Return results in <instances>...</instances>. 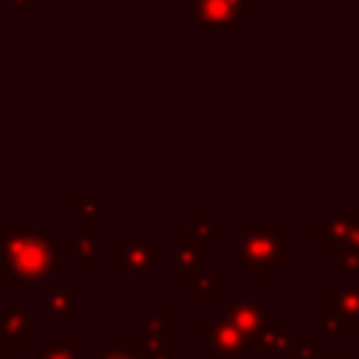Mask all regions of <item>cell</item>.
I'll return each instance as SVG.
<instances>
[{
    "label": "cell",
    "instance_id": "6da1fadb",
    "mask_svg": "<svg viewBox=\"0 0 359 359\" xmlns=\"http://www.w3.org/2000/svg\"><path fill=\"white\" fill-rule=\"evenodd\" d=\"M238 261L247 264L252 275H275L286 261V241L266 227H238Z\"/></svg>",
    "mask_w": 359,
    "mask_h": 359
},
{
    "label": "cell",
    "instance_id": "7a4b0ae2",
    "mask_svg": "<svg viewBox=\"0 0 359 359\" xmlns=\"http://www.w3.org/2000/svg\"><path fill=\"white\" fill-rule=\"evenodd\" d=\"M14 247V272L22 275V280H39L53 272L56 247L45 233H17L11 238Z\"/></svg>",
    "mask_w": 359,
    "mask_h": 359
},
{
    "label": "cell",
    "instance_id": "3957f363",
    "mask_svg": "<svg viewBox=\"0 0 359 359\" xmlns=\"http://www.w3.org/2000/svg\"><path fill=\"white\" fill-rule=\"evenodd\" d=\"M244 14L241 0H194V20L208 31L236 28Z\"/></svg>",
    "mask_w": 359,
    "mask_h": 359
},
{
    "label": "cell",
    "instance_id": "277c9868",
    "mask_svg": "<svg viewBox=\"0 0 359 359\" xmlns=\"http://www.w3.org/2000/svg\"><path fill=\"white\" fill-rule=\"evenodd\" d=\"M244 348H247V337L227 317H219L213 323V337H210V353H213V359H236Z\"/></svg>",
    "mask_w": 359,
    "mask_h": 359
},
{
    "label": "cell",
    "instance_id": "5b68a950",
    "mask_svg": "<svg viewBox=\"0 0 359 359\" xmlns=\"http://www.w3.org/2000/svg\"><path fill=\"white\" fill-rule=\"evenodd\" d=\"M227 320L250 339L258 328H261V323H264V309L258 306V303H252V300H233V303H227Z\"/></svg>",
    "mask_w": 359,
    "mask_h": 359
},
{
    "label": "cell",
    "instance_id": "8992f818",
    "mask_svg": "<svg viewBox=\"0 0 359 359\" xmlns=\"http://www.w3.org/2000/svg\"><path fill=\"white\" fill-rule=\"evenodd\" d=\"M289 331L283 328V325H278L275 323V317H264V323H261V328L247 339V348L250 351H286V345H289Z\"/></svg>",
    "mask_w": 359,
    "mask_h": 359
},
{
    "label": "cell",
    "instance_id": "52a82bcc",
    "mask_svg": "<svg viewBox=\"0 0 359 359\" xmlns=\"http://www.w3.org/2000/svg\"><path fill=\"white\" fill-rule=\"evenodd\" d=\"M356 230H359V213H339V216H331L328 224H323L317 230V236L325 238V244L331 250H337V247H348V241Z\"/></svg>",
    "mask_w": 359,
    "mask_h": 359
},
{
    "label": "cell",
    "instance_id": "ba28073f",
    "mask_svg": "<svg viewBox=\"0 0 359 359\" xmlns=\"http://www.w3.org/2000/svg\"><path fill=\"white\" fill-rule=\"evenodd\" d=\"M328 314L337 317L339 325H359V289H331Z\"/></svg>",
    "mask_w": 359,
    "mask_h": 359
},
{
    "label": "cell",
    "instance_id": "9c48e42d",
    "mask_svg": "<svg viewBox=\"0 0 359 359\" xmlns=\"http://www.w3.org/2000/svg\"><path fill=\"white\" fill-rule=\"evenodd\" d=\"M157 261H160V252L154 247H149L146 241H135V238H126L123 241V264H126V272L146 275Z\"/></svg>",
    "mask_w": 359,
    "mask_h": 359
},
{
    "label": "cell",
    "instance_id": "30bf717a",
    "mask_svg": "<svg viewBox=\"0 0 359 359\" xmlns=\"http://www.w3.org/2000/svg\"><path fill=\"white\" fill-rule=\"evenodd\" d=\"M199 247L191 238H177L174 241V272L177 275H194L199 272Z\"/></svg>",
    "mask_w": 359,
    "mask_h": 359
},
{
    "label": "cell",
    "instance_id": "8fae6325",
    "mask_svg": "<svg viewBox=\"0 0 359 359\" xmlns=\"http://www.w3.org/2000/svg\"><path fill=\"white\" fill-rule=\"evenodd\" d=\"M137 351H140V359H174V345L160 337L137 342Z\"/></svg>",
    "mask_w": 359,
    "mask_h": 359
},
{
    "label": "cell",
    "instance_id": "7c38bea8",
    "mask_svg": "<svg viewBox=\"0 0 359 359\" xmlns=\"http://www.w3.org/2000/svg\"><path fill=\"white\" fill-rule=\"evenodd\" d=\"M213 216L205 210V213H199V219H196V224H194V230H191V241L199 247V250H210L213 247V238H210V230H213Z\"/></svg>",
    "mask_w": 359,
    "mask_h": 359
},
{
    "label": "cell",
    "instance_id": "4fadbf2b",
    "mask_svg": "<svg viewBox=\"0 0 359 359\" xmlns=\"http://www.w3.org/2000/svg\"><path fill=\"white\" fill-rule=\"evenodd\" d=\"M185 283H188V286H191L202 300H210V297H213V278H210V275H205L202 269H199V272H194V275H188V278H185Z\"/></svg>",
    "mask_w": 359,
    "mask_h": 359
},
{
    "label": "cell",
    "instance_id": "5bb4252c",
    "mask_svg": "<svg viewBox=\"0 0 359 359\" xmlns=\"http://www.w3.org/2000/svg\"><path fill=\"white\" fill-rule=\"evenodd\" d=\"M286 356L289 359H314V345L306 342V339H289Z\"/></svg>",
    "mask_w": 359,
    "mask_h": 359
},
{
    "label": "cell",
    "instance_id": "9a60e30c",
    "mask_svg": "<svg viewBox=\"0 0 359 359\" xmlns=\"http://www.w3.org/2000/svg\"><path fill=\"white\" fill-rule=\"evenodd\" d=\"M101 359H140V351H137V342H126V345L109 348Z\"/></svg>",
    "mask_w": 359,
    "mask_h": 359
},
{
    "label": "cell",
    "instance_id": "2e32d148",
    "mask_svg": "<svg viewBox=\"0 0 359 359\" xmlns=\"http://www.w3.org/2000/svg\"><path fill=\"white\" fill-rule=\"evenodd\" d=\"M339 266H342L345 275H356V272H359V250L348 247V250L339 255Z\"/></svg>",
    "mask_w": 359,
    "mask_h": 359
},
{
    "label": "cell",
    "instance_id": "e0dca14e",
    "mask_svg": "<svg viewBox=\"0 0 359 359\" xmlns=\"http://www.w3.org/2000/svg\"><path fill=\"white\" fill-rule=\"evenodd\" d=\"M42 359H79V356H76V351H73L67 342H62V345H50V348L42 353Z\"/></svg>",
    "mask_w": 359,
    "mask_h": 359
},
{
    "label": "cell",
    "instance_id": "ac0fdd59",
    "mask_svg": "<svg viewBox=\"0 0 359 359\" xmlns=\"http://www.w3.org/2000/svg\"><path fill=\"white\" fill-rule=\"evenodd\" d=\"M76 258L79 261H93L95 258V238H84L76 244Z\"/></svg>",
    "mask_w": 359,
    "mask_h": 359
},
{
    "label": "cell",
    "instance_id": "d6986e66",
    "mask_svg": "<svg viewBox=\"0 0 359 359\" xmlns=\"http://www.w3.org/2000/svg\"><path fill=\"white\" fill-rule=\"evenodd\" d=\"M317 328H323V331H328V334H339V320L337 317H331V314H320L317 317Z\"/></svg>",
    "mask_w": 359,
    "mask_h": 359
},
{
    "label": "cell",
    "instance_id": "ffe728a7",
    "mask_svg": "<svg viewBox=\"0 0 359 359\" xmlns=\"http://www.w3.org/2000/svg\"><path fill=\"white\" fill-rule=\"evenodd\" d=\"M48 306H50L53 311H70V294H67V292L53 294V297L48 300Z\"/></svg>",
    "mask_w": 359,
    "mask_h": 359
},
{
    "label": "cell",
    "instance_id": "44dd1931",
    "mask_svg": "<svg viewBox=\"0 0 359 359\" xmlns=\"http://www.w3.org/2000/svg\"><path fill=\"white\" fill-rule=\"evenodd\" d=\"M171 325H174V320H171V317H151V320H149V328H151V331H157V337H160V331H163V328H171Z\"/></svg>",
    "mask_w": 359,
    "mask_h": 359
},
{
    "label": "cell",
    "instance_id": "7402d4cb",
    "mask_svg": "<svg viewBox=\"0 0 359 359\" xmlns=\"http://www.w3.org/2000/svg\"><path fill=\"white\" fill-rule=\"evenodd\" d=\"M348 247H353V250H359V230L351 236V241H348Z\"/></svg>",
    "mask_w": 359,
    "mask_h": 359
},
{
    "label": "cell",
    "instance_id": "603a6c76",
    "mask_svg": "<svg viewBox=\"0 0 359 359\" xmlns=\"http://www.w3.org/2000/svg\"><path fill=\"white\" fill-rule=\"evenodd\" d=\"M328 359H339V353H328Z\"/></svg>",
    "mask_w": 359,
    "mask_h": 359
}]
</instances>
